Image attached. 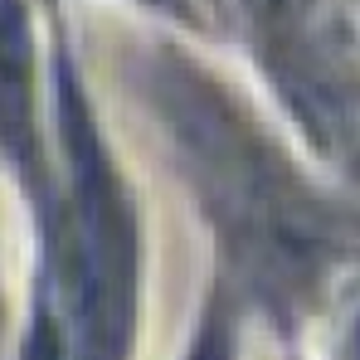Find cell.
Segmentation results:
<instances>
[{"label": "cell", "mask_w": 360, "mask_h": 360, "mask_svg": "<svg viewBox=\"0 0 360 360\" xmlns=\"http://www.w3.org/2000/svg\"><path fill=\"white\" fill-rule=\"evenodd\" d=\"M156 108L166 112L185 166L210 214L239 248L243 268L268 292H307L336 253V224L326 205L214 83L180 68V59L156 78Z\"/></svg>", "instance_id": "obj_1"}, {"label": "cell", "mask_w": 360, "mask_h": 360, "mask_svg": "<svg viewBox=\"0 0 360 360\" xmlns=\"http://www.w3.org/2000/svg\"><path fill=\"white\" fill-rule=\"evenodd\" d=\"M59 117L73 171V326L78 360H127L136 307V219L73 73H59Z\"/></svg>", "instance_id": "obj_2"}, {"label": "cell", "mask_w": 360, "mask_h": 360, "mask_svg": "<svg viewBox=\"0 0 360 360\" xmlns=\"http://www.w3.org/2000/svg\"><path fill=\"white\" fill-rule=\"evenodd\" d=\"M34 49H30V15L25 0H0V151L39 171V136H34Z\"/></svg>", "instance_id": "obj_3"}, {"label": "cell", "mask_w": 360, "mask_h": 360, "mask_svg": "<svg viewBox=\"0 0 360 360\" xmlns=\"http://www.w3.org/2000/svg\"><path fill=\"white\" fill-rule=\"evenodd\" d=\"M190 360H229V331H224V321H210L205 326V336L190 351Z\"/></svg>", "instance_id": "obj_4"}, {"label": "cell", "mask_w": 360, "mask_h": 360, "mask_svg": "<svg viewBox=\"0 0 360 360\" xmlns=\"http://www.w3.org/2000/svg\"><path fill=\"white\" fill-rule=\"evenodd\" d=\"M146 5H161V10H176V15L190 10V0H146Z\"/></svg>", "instance_id": "obj_5"}, {"label": "cell", "mask_w": 360, "mask_h": 360, "mask_svg": "<svg viewBox=\"0 0 360 360\" xmlns=\"http://www.w3.org/2000/svg\"><path fill=\"white\" fill-rule=\"evenodd\" d=\"M351 360H360V326H356V341H351Z\"/></svg>", "instance_id": "obj_6"}]
</instances>
